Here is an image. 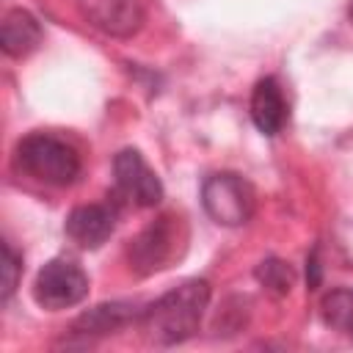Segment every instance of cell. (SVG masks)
Masks as SVG:
<instances>
[{"label":"cell","mask_w":353,"mask_h":353,"mask_svg":"<svg viewBox=\"0 0 353 353\" xmlns=\"http://www.w3.org/2000/svg\"><path fill=\"white\" fill-rule=\"evenodd\" d=\"M207 303L210 281L188 279L141 312V328L154 345H179L199 331Z\"/></svg>","instance_id":"cell-1"},{"label":"cell","mask_w":353,"mask_h":353,"mask_svg":"<svg viewBox=\"0 0 353 353\" xmlns=\"http://www.w3.org/2000/svg\"><path fill=\"white\" fill-rule=\"evenodd\" d=\"M14 165H17L19 174H25V176H30L36 182L52 185V188L72 185L83 171L80 152L69 141H63V138H58L52 132H30V135H25L17 143Z\"/></svg>","instance_id":"cell-2"},{"label":"cell","mask_w":353,"mask_h":353,"mask_svg":"<svg viewBox=\"0 0 353 353\" xmlns=\"http://www.w3.org/2000/svg\"><path fill=\"white\" fill-rule=\"evenodd\" d=\"M201 204L215 223L243 226L256 212V190L245 176L232 171H218L204 179Z\"/></svg>","instance_id":"cell-3"},{"label":"cell","mask_w":353,"mask_h":353,"mask_svg":"<svg viewBox=\"0 0 353 353\" xmlns=\"http://www.w3.org/2000/svg\"><path fill=\"white\" fill-rule=\"evenodd\" d=\"M85 295H88V276L72 259L55 256L36 273L33 298L41 309H50V312L69 309V306H77Z\"/></svg>","instance_id":"cell-4"},{"label":"cell","mask_w":353,"mask_h":353,"mask_svg":"<svg viewBox=\"0 0 353 353\" xmlns=\"http://www.w3.org/2000/svg\"><path fill=\"white\" fill-rule=\"evenodd\" d=\"M182 245V223L174 215H163L149 223L132 243H130V265L138 273H154L168 268L174 256H179Z\"/></svg>","instance_id":"cell-5"},{"label":"cell","mask_w":353,"mask_h":353,"mask_svg":"<svg viewBox=\"0 0 353 353\" xmlns=\"http://www.w3.org/2000/svg\"><path fill=\"white\" fill-rule=\"evenodd\" d=\"M116 196L132 207H154L163 199V185L157 174L149 168L138 149H121L113 160Z\"/></svg>","instance_id":"cell-6"},{"label":"cell","mask_w":353,"mask_h":353,"mask_svg":"<svg viewBox=\"0 0 353 353\" xmlns=\"http://www.w3.org/2000/svg\"><path fill=\"white\" fill-rule=\"evenodd\" d=\"M83 19L105 36L130 39L143 28V0H77Z\"/></svg>","instance_id":"cell-7"},{"label":"cell","mask_w":353,"mask_h":353,"mask_svg":"<svg viewBox=\"0 0 353 353\" xmlns=\"http://www.w3.org/2000/svg\"><path fill=\"white\" fill-rule=\"evenodd\" d=\"M116 229V210L110 204H80L66 218V234L80 248H99Z\"/></svg>","instance_id":"cell-8"},{"label":"cell","mask_w":353,"mask_h":353,"mask_svg":"<svg viewBox=\"0 0 353 353\" xmlns=\"http://www.w3.org/2000/svg\"><path fill=\"white\" fill-rule=\"evenodd\" d=\"M290 108L276 77H262L251 94V119L262 135H279L287 124Z\"/></svg>","instance_id":"cell-9"},{"label":"cell","mask_w":353,"mask_h":353,"mask_svg":"<svg viewBox=\"0 0 353 353\" xmlns=\"http://www.w3.org/2000/svg\"><path fill=\"white\" fill-rule=\"evenodd\" d=\"M0 44L8 58H25L41 44V25L25 8H11L0 25Z\"/></svg>","instance_id":"cell-10"},{"label":"cell","mask_w":353,"mask_h":353,"mask_svg":"<svg viewBox=\"0 0 353 353\" xmlns=\"http://www.w3.org/2000/svg\"><path fill=\"white\" fill-rule=\"evenodd\" d=\"M135 317L141 320V312H135L132 303L113 301V303L94 306V309H88L83 317H77L74 331H77V334H110V331H119L121 325L132 323Z\"/></svg>","instance_id":"cell-11"},{"label":"cell","mask_w":353,"mask_h":353,"mask_svg":"<svg viewBox=\"0 0 353 353\" xmlns=\"http://www.w3.org/2000/svg\"><path fill=\"white\" fill-rule=\"evenodd\" d=\"M323 320L353 339V287H336L323 298Z\"/></svg>","instance_id":"cell-12"},{"label":"cell","mask_w":353,"mask_h":353,"mask_svg":"<svg viewBox=\"0 0 353 353\" xmlns=\"http://www.w3.org/2000/svg\"><path fill=\"white\" fill-rule=\"evenodd\" d=\"M256 279H259L273 295H287L290 287H292V281H295V273H292V268H290L287 262H281V259H265V262H259V268H256Z\"/></svg>","instance_id":"cell-13"},{"label":"cell","mask_w":353,"mask_h":353,"mask_svg":"<svg viewBox=\"0 0 353 353\" xmlns=\"http://www.w3.org/2000/svg\"><path fill=\"white\" fill-rule=\"evenodd\" d=\"M19 270H22V259L14 251L11 243H3V301H8L17 290L19 281Z\"/></svg>","instance_id":"cell-14"},{"label":"cell","mask_w":353,"mask_h":353,"mask_svg":"<svg viewBox=\"0 0 353 353\" xmlns=\"http://www.w3.org/2000/svg\"><path fill=\"white\" fill-rule=\"evenodd\" d=\"M350 17H353V11H350Z\"/></svg>","instance_id":"cell-15"}]
</instances>
